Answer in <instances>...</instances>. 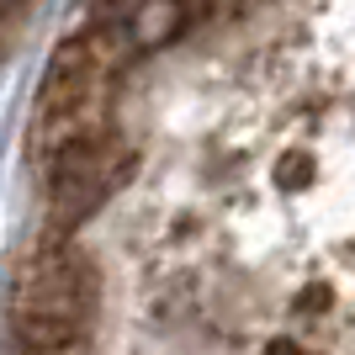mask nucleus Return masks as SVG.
<instances>
[{
	"label": "nucleus",
	"mask_w": 355,
	"mask_h": 355,
	"mask_svg": "<svg viewBox=\"0 0 355 355\" xmlns=\"http://www.w3.org/2000/svg\"><path fill=\"white\" fill-rule=\"evenodd\" d=\"M11 313H43V318L90 324V313H96V270L80 260V250L64 234H48L43 250H32V260L16 276Z\"/></svg>",
	"instance_id": "nucleus-2"
},
{
	"label": "nucleus",
	"mask_w": 355,
	"mask_h": 355,
	"mask_svg": "<svg viewBox=\"0 0 355 355\" xmlns=\"http://www.w3.org/2000/svg\"><path fill=\"white\" fill-rule=\"evenodd\" d=\"M270 355H302V350H297L292 340H282V345H270Z\"/></svg>",
	"instance_id": "nucleus-6"
},
{
	"label": "nucleus",
	"mask_w": 355,
	"mask_h": 355,
	"mask_svg": "<svg viewBox=\"0 0 355 355\" xmlns=\"http://www.w3.org/2000/svg\"><path fill=\"white\" fill-rule=\"evenodd\" d=\"M138 154L133 144H122L112 128L80 144H64L59 154L43 159V186H48V228L53 234H74L90 212H101L112 196L133 180Z\"/></svg>",
	"instance_id": "nucleus-1"
},
{
	"label": "nucleus",
	"mask_w": 355,
	"mask_h": 355,
	"mask_svg": "<svg viewBox=\"0 0 355 355\" xmlns=\"http://www.w3.org/2000/svg\"><path fill=\"white\" fill-rule=\"evenodd\" d=\"M11 355H90V350H11Z\"/></svg>",
	"instance_id": "nucleus-5"
},
{
	"label": "nucleus",
	"mask_w": 355,
	"mask_h": 355,
	"mask_svg": "<svg viewBox=\"0 0 355 355\" xmlns=\"http://www.w3.org/2000/svg\"><path fill=\"white\" fill-rule=\"evenodd\" d=\"M6 340H11V350H90V324L43 318V313H11Z\"/></svg>",
	"instance_id": "nucleus-4"
},
{
	"label": "nucleus",
	"mask_w": 355,
	"mask_h": 355,
	"mask_svg": "<svg viewBox=\"0 0 355 355\" xmlns=\"http://www.w3.org/2000/svg\"><path fill=\"white\" fill-rule=\"evenodd\" d=\"M106 128H112V80H101V74H48L27 148H32V159L43 164L64 144L96 138Z\"/></svg>",
	"instance_id": "nucleus-3"
}]
</instances>
